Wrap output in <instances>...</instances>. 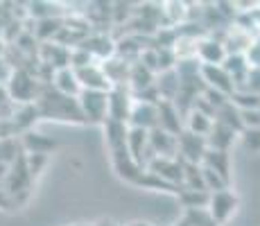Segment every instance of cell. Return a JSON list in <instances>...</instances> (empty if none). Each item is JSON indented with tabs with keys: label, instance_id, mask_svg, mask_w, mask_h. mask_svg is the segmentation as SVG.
<instances>
[{
	"label": "cell",
	"instance_id": "obj_1",
	"mask_svg": "<svg viewBox=\"0 0 260 226\" xmlns=\"http://www.w3.org/2000/svg\"><path fill=\"white\" fill-rule=\"evenodd\" d=\"M37 107L41 118H54V120H63V122L86 124L82 109H79V100L68 98V95L59 93L52 86H43L41 95L37 100Z\"/></svg>",
	"mask_w": 260,
	"mask_h": 226
},
{
	"label": "cell",
	"instance_id": "obj_2",
	"mask_svg": "<svg viewBox=\"0 0 260 226\" xmlns=\"http://www.w3.org/2000/svg\"><path fill=\"white\" fill-rule=\"evenodd\" d=\"M9 98L14 104H37L39 95L43 90V84L39 82L37 73L29 70H14L12 79L7 82Z\"/></svg>",
	"mask_w": 260,
	"mask_h": 226
},
{
	"label": "cell",
	"instance_id": "obj_3",
	"mask_svg": "<svg viewBox=\"0 0 260 226\" xmlns=\"http://www.w3.org/2000/svg\"><path fill=\"white\" fill-rule=\"evenodd\" d=\"M77 100H79V109H82L86 122L104 124L109 120V93H100V90H82Z\"/></svg>",
	"mask_w": 260,
	"mask_h": 226
},
{
	"label": "cell",
	"instance_id": "obj_4",
	"mask_svg": "<svg viewBox=\"0 0 260 226\" xmlns=\"http://www.w3.org/2000/svg\"><path fill=\"white\" fill-rule=\"evenodd\" d=\"M238 206H240L238 195L233 192L231 188H226V190H219V192H213L211 195L208 213H211V217L215 219V222L222 226V224H226L229 219L233 217V215H236Z\"/></svg>",
	"mask_w": 260,
	"mask_h": 226
},
{
	"label": "cell",
	"instance_id": "obj_5",
	"mask_svg": "<svg viewBox=\"0 0 260 226\" xmlns=\"http://www.w3.org/2000/svg\"><path fill=\"white\" fill-rule=\"evenodd\" d=\"M134 93L129 86H113L109 93V120H118V122H127L132 118L134 109Z\"/></svg>",
	"mask_w": 260,
	"mask_h": 226
},
{
	"label": "cell",
	"instance_id": "obj_6",
	"mask_svg": "<svg viewBox=\"0 0 260 226\" xmlns=\"http://www.w3.org/2000/svg\"><path fill=\"white\" fill-rule=\"evenodd\" d=\"M206 152H208V143L204 136L190 134V132H183L179 136V158L183 163L202 165L204 158H206Z\"/></svg>",
	"mask_w": 260,
	"mask_h": 226
},
{
	"label": "cell",
	"instance_id": "obj_7",
	"mask_svg": "<svg viewBox=\"0 0 260 226\" xmlns=\"http://www.w3.org/2000/svg\"><path fill=\"white\" fill-rule=\"evenodd\" d=\"M79 48L86 50L98 63H104L107 59L116 57V39H111L107 32H91Z\"/></svg>",
	"mask_w": 260,
	"mask_h": 226
},
{
	"label": "cell",
	"instance_id": "obj_8",
	"mask_svg": "<svg viewBox=\"0 0 260 226\" xmlns=\"http://www.w3.org/2000/svg\"><path fill=\"white\" fill-rule=\"evenodd\" d=\"M79 84H82V90H100V93H111L113 84L111 79L107 77L104 68L100 63H91L86 68H77L75 70Z\"/></svg>",
	"mask_w": 260,
	"mask_h": 226
},
{
	"label": "cell",
	"instance_id": "obj_9",
	"mask_svg": "<svg viewBox=\"0 0 260 226\" xmlns=\"http://www.w3.org/2000/svg\"><path fill=\"white\" fill-rule=\"evenodd\" d=\"M202 79H204V86L206 88L217 90V93L226 95V98H231L238 90L233 77L222 66H202Z\"/></svg>",
	"mask_w": 260,
	"mask_h": 226
},
{
	"label": "cell",
	"instance_id": "obj_10",
	"mask_svg": "<svg viewBox=\"0 0 260 226\" xmlns=\"http://www.w3.org/2000/svg\"><path fill=\"white\" fill-rule=\"evenodd\" d=\"M149 149L154 158H179V136H172L163 129L149 132Z\"/></svg>",
	"mask_w": 260,
	"mask_h": 226
},
{
	"label": "cell",
	"instance_id": "obj_11",
	"mask_svg": "<svg viewBox=\"0 0 260 226\" xmlns=\"http://www.w3.org/2000/svg\"><path fill=\"white\" fill-rule=\"evenodd\" d=\"M145 170L158 174L163 181L183 188V160L181 158H154L149 160V165Z\"/></svg>",
	"mask_w": 260,
	"mask_h": 226
},
{
	"label": "cell",
	"instance_id": "obj_12",
	"mask_svg": "<svg viewBox=\"0 0 260 226\" xmlns=\"http://www.w3.org/2000/svg\"><path fill=\"white\" fill-rule=\"evenodd\" d=\"M111 163H113V170H116L118 177L129 181V183H134V185H136V181L141 179L143 172H145V168L132 156V154H129L127 147L120 149V152H113L111 154Z\"/></svg>",
	"mask_w": 260,
	"mask_h": 226
},
{
	"label": "cell",
	"instance_id": "obj_13",
	"mask_svg": "<svg viewBox=\"0 0 260 226\" xmlns=\"http://www.w3.org/2000/svg\"><path fill=\"white\" fill-rule=\"evenodd\" d=\"M226 57H229V52L222 39L206 37L197 45V59L202 61V66H222Z\"/></svg>",
	"mask_w": 260,
	"mask_h": 226
},
{
	"label": "cell",
	"instance_id": "obj_14",
	"mask_svg": "<svg viewBox=\"0 0 260 226\" xmlns=\"http://www.w3.org/2000/svg\"><path fill=\"white\" fill-rule=\"evenodd\" d=\"M158 129L172 136H181L186 132V118L174 102H158Z\"/></svg>",
	"mask_w": 260,
	"mask_h": 226
},
{
	"label": "cell",
	"instance_id": "obj_15",
	"mask_svg": "<svg viewBox=\"0 0 260 226\" xmlns=\"http://www.w3.org/2000/svg\"><path fill=\"white\" fill-rule=\"evenodd\" d=\"M129 127L145 129V132L156 129L158 127V104L136 100V102H134V109H132V118H129Z\"/></svg>",
	"mask_w": 260,
	"mask_h": 226
},
{
	"label": "cell",
	"instance_id": "obj_16",
	"mask_svg": "<svg viewBox=\"0 0 260 226\" xmlns=\"http://www.w3.org/2000/svg\"><path fill=\"white\" fill-rule=\"evenodd\" d=\"M104 127V138H107L109 152H120L127 147V138H129V124L127 122H118V120H107L102 124Z\"/></svg>",
	"mask_w": 260,
	"mask_h": 226
},
{
	"label": "cell",
	"instance_id": "obj_17",
	"mask_svg": "<svg viewBox=\"0 0 260 226\" xmlns=\"http://www.w3.org/2000/svg\"><path fill=\"white\" fill-rule=\"evenodd\" d=\"M156 84V73H152L147 66H143L141 61L132 63V70H129V82L127 86L132 88V93H143V90L152 88Z\"/></svg>",
	"mask_w": 260,
	"mask_h": 226
},
{
	"label": "cell",
	"instance_id": "obj_18",
	"mask_svg": "<svg viewBox=\"0 0 260 226\" xmlns=\"http://www.w3.org/2000/svg\"><path fill=\"white\" fill-rule=\"evenodd\" d=\"M236 138H240L238 132H233V129L224 127V124L215 122L211 134L206 136V143H208V149H215V152H229L231 149V145L236 143Z\"/></svg>",
	"mask_w": 260,
	"mask_h": 226
},
{
	"label": "cell",
	"instance_id": "obj_19",
	"mask_svg": "<svg viewBox=\"0 0 260 226\" xmlns=\"http://www.w3.org/2000/svg\"><path fill=\"white\" fill-rule=\"evenodd\" d=\"M50 86L57 88L59 93L68 95V98H79V93H82V84H79V79H77V75H75L73 68L57 70Z\"/></svg>",
	"mask_w": 260,
	"mask_h": 226
},
{
	"label": "cell",
	"instance_id": "obj_20",
	"mask_svg": "<svg viewBox=\"0 0 260 226\" xmlns=\"http://www.w3.org/2000/svg\"><path fill=\"white\" fill-rule=\"evenodd\" d=\"M21 145L27 154H41V156H46L48 152H52L57 147V140L48 138L43 134H37V132H27V134H23Z\"/></svg>",
	"mask_w": 260,
	"mask_h": 226
},
{
	"label": "cell",
	"instance_id": "obj_21",
	"mask_svg": "<svg viewBox=\"0 0 260 226\" xmlns=\"http://www.w3.org/2000/svg\"><path fill=\"white\" fill-rule=\"evenodd\" d=\"M37 118H41L37 104H16V111L12 115L14 127L18 129V134L32 132V124L37 122Z\"/></svg>",
	"mask_w": 260,
	"mask_h": 226
},
{
	"label": "cell",
	"instance_id": "obj_22",
	"mask_svg": "<svg viewBox=\"0 0 260 226\" xmlns=\"http://www.w3.org/2000/svg\"><path fill=\"white\" fill-rule=\"evenodd\" d=\"M206 168H211L213 172H217L224 181H231V154L229 152H215V149H208L204 163Z\"/></svg>",
	"mask_w": 260,
	"mask_h": 226
},
{
	"label": "cell",
	"instance_id": "obj_23",
	"mask_svg": "<svg viewBox=\"0 0 260 226\" xmlns=\"http://www.w3.org/2000/svg\"><path fill=\"white\" fill-rule=\"evenodd\" d=\"M177 199L186 210H206L208 204H211V192H206V190L181 188V192L177 195Z\"/></svg>",
	"mask_w": 260,
	"mask_h": 226
},
{
	"label": "cell",
	"instance_id": "obj_24",
	"mask_svg": "<svg viewBox=\"0 0 260 226\" xmlns=\"http://www.w3.org/2000/svg\"><path fill=\"white\" fill-rule=\"evenodd\" d=\"M215 122L224 124V127L233 129V132H238V134H242V132H244V124H242V113H240V109H238L233 102L224 104V107L219 109L217 113H215Z\"/></svg>",
	"mask_w": 260,
	"mask_h": 226
},
{
	"label": "cell",
	"instance_id": "obj_25",
	"mask_svg": "<svg viewBox=\"0 0 260 226\" xmlns=\"http://www.w3.org/2000/svg\"><path fill=\"white\" fill-rule=\"evenodd\" d=\"M136 185H141V188H147V190H156V192H170V195H179V192H181V188H177V185L163 181L158 174L149 172V170H145L143 177L136 181Z\"/></svg>",
	"mask_w": 260,
	"mask_h": 226
},
{
	"label": "cell",
	"instance_id": "obj_26",
	"mask_svg": "<svg viewBox=\"0 0 260 226\" xmlns=\"http://www.w3.org/2000/svg\"><path fill=\"white\" fill-rule=\"evenodd\" d=\"M63 12H59V5L54 3H27V16L34 18V21H48V18H61Z\"/></svg>",
	"mask_w": 260,
	"mask_h": 226
},
{
	"label": "cell",
	"instance_id": "obj_27",
	"mask_svg": "<svg viewBox=\"0 0 260 226\" xmlns=\"http://www.w3.org/2000/svg\"><path fill=\"white\" fill-rule=\"evenodd\" d=\"M231 102L236 104L240 111H258L260 109V95L249 88H238L231 95Z\"/></svg>",
	"mask_w": 260,
	"mask_h": 226
},
{
	"label": "cell",
	"instance_id": "obj_28",
	"mask_svg": "<svg viewBox=\"0 0 260 226\" xmlns=\"http://www.w3.org/2000/svg\"><path fill=\"white\" fill-rule=\"evenodd\" d=\"M183 188H188V190H206L202 165L183 163ZM206 192H208V190H206Z\"/></svg>",
	"mask_w": 260,
	"mask_h": 226
},
{
	"label": "cell",
	"instance_id": "obj_29",
	"mask_svg": "<svg viewBox=\"0 0 260 226\" xmlns=\"http://www.w3.org/2000/svg\"><path fill=\"white\" fill-rule=\"evenodd\" d=\"M202 170H204V183H206V190H208L211 195H213V192H219V190H226V188H229V181H224L217 172H213L211 168L202 165Z\"/></svg>",
	"mask_w": 260,
	"mask_h": 226
},
{
	"label": "cell",
	"instance_id": "obj_30",
	"mask_svg": "<svg viewBox=\"0 0 260 226\" xmlns=\"http://www.w3.org/2000/svg\"><path fill=\"white\" fill-rule=\"evenodd\" d=\"M183 217L190 222V226H219L215 219L211 217V213L206 210H186V215Z\"/></svg>",
	"mask_w": 260,
	"mask_h": 226
},
{
	"label": "cell",
	"instance_id": "obj_31",
	"mask_svg": "<svg viewBox=\"0 0 260 226\" xmlns=\"http://www.w3.org/2000/svg\"><path fill=\"white\" fill-rule=\"evenodd\" d=\"M240 138H242L244 147H247L249 152H260V127L244 129V132L240 134Z\"/></svg>",
	"mask_w": 260,
	"mask_h": 226
},
{
	"label": "cell",
	"instance_id": "obj_32",
	"mask_svg": "<svg viewBox=\"0 0 260 226\" xmlns=\"http://www.w3.org/2000/svg\"><path fill=\"white\" fill-rule=\"evenodd\" d=\"M244 59H247V63H249V68L251 70L260 68V37L249 45V50L244 52Z\"/></svg>",
	"mask_w": 260,
	"mask_h": 226
},
{
	"label": "cell",
	"instance_id": "obj_33",
	"mask_svg": "<svg viewBox=\"0 0 260 226\" xmlns=\"http://www.w3.org/2000/svg\"><path fill=\"white\" fill-rule=\"evenodd\" d=\"M12 206H14V197L7 192V188H5V185H3V188H0V208L9 210V208H12Z\"/></svg>",
	"mask_w": 260,
	"mask_h": 226
},
{
	"label": "cell",
	"instance_id": "obj_34",
	"mask_svg": "<svg viewBox=\"0 0 260 226\" xmlns=\"http://www.w3.org/2000/svg\"><path fill=\"white\" fill-rule=\"evenodd\" d=\"M174 226H190V222H188V219H186V217H181V219H179V222H177V224H174Z\"/></svg>",
	"mask_w": 260,
	"mask_h": 226
},
{
	"label": "cell",
	"instance_id": "obj_35",
	"mask_svg": "<svg viewBox=\"0 0 260 226\" xmlns=\"http://www.w3.org/2000/svg\"><path fill=\"white\" fill-rule=\"evenodd\" d=\"M127 226H152V224H147V222H132V224H127Z\"/></svg>",
	"mask_w": 260,
	"mask_h": 226
},
{
	"label": "cell",
	"instance_id": "obj_36",
	"mask_svg": "<svg viewBox=\"0 0 260 226\" xmlns=\"http://www.w3.org/2000/svg\"><path fill=\"white\" fill-rule=\"evenodd\" d=\"M102 226H118V224H111V222H107V224H102Z\"/></svg>",
	"mask_w": 260,
	"mask_h": 226
}]
</instances>
